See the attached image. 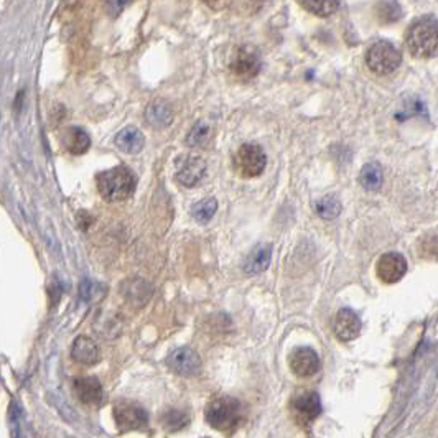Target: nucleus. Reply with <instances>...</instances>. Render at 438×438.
<instances>
[{"label": "nucleus", "mask_w": 438, "mask_h": 438, "mask_svg": "<svg viewBox=\"0 0 438 438\" xmlns=\"http://www.w3.org/2000/svg\"><path fill=\"white\" fill-rule=\"evenodd\" d=\"M96 183L104 200L116 203L127 200L134 195L137 188V177L127 166H116V169L97 173Z\"/></svg>", "instance_id": "obj_1"}, {"label": "nucleus", "mask_w": 438, "mask_h": 438, "mask_svg": "<svg viewBox=\"0 0 438 438\" xmlns=\"http://www.w3.org/2000/svg\"><path fill=\"white\" fill-rule=\"evenodd\" d=\"M405 43L414 56L430 58L438 49V20L432 15H423L409 26Z\"/></svg>", "instance_id": "obj_2"}, {"label": "nucleus", "mask_w": 438, "mask_h": 438, "mask_svg": "<svg viewBox=\"0 0 438 438\" xmlns=\"http://www.w3.org/2000/svg\"><path fill=\"white\" fill-rule=\"evenodd\" d=\"M205 419L208 425L213 427L214 430H231L241 419V402L229 396L218 397L206 407Z\"/></svg>", "instance_id": "obj_3"}, {"label": "nucleus", "mask_w": 438, "mask_h": 438, "mask_svg": "<svg viewBox=\"0 0 438 438\" xmlns=\"http://www.w3.org/2000/svg\"><path fill=\"white\" fill-rule=\"evenodd\" d=\"M400 63V52L387 40H377L366 52V65L373 73L379 76L394 73Z\"/></svg>", "instance_id": "obj_4"}, {"label": "nucleus", "mask_w": 438, "mask_h": 438, "mask_svg": "<svg viewBox=\"0 0 438 438\" xmlns=\"http://www.w3.org/2000/svg\"><path fill=\"white\" fill-rule=\"evenodd\" d=\"M116 427L120 432H135L143 430L148 425V412L137 402L120 400L114 405L112 410Z\"/></svg>", "instance_id": "obj_5"}, {"label": "nucleus", "mask_w": 438, "mask_h": 438, "mask_svg": "<svg viewBox=\"0 0 438 438\" xmlns=\"http://www.w3.org/2000/svg\"><path fill=\"white\" fill-rule=\"evenodd\" d=\"M234 164L244 178H256L265 170L267 157L257 143H244L236 153Z\"/></svg>", "instance_id": "obj_6"}, {"label": "nucleus", "mask_w": 438, "mask_h": 438, "mask_svg": "<svg viewBox=\"0 0 438 438\" xmlns=\"http://www.w3.org/2000/svg\"><path fill=\"white\" fill-rule=\"evenodd\" d=\"M166 364L175 374L185 377L198 376L203 368L200 354L188 346L177 347V350L171 351L169 359H166Z\"/></svg>", "instance_id": "obj_7"}, {"label": "nucleus", "mask_w": 438, "mask_h": 438, "mask_svg": "<svg viewBox=\"0 0 438 438\" xmlns=\"http://www.w3.org/2000/svg\"><path fill=\"white\" fill-rule=\"evenodd\" d=\"M288 366L292 373L299 377H311L320 371V356L313 347L299 346L288 356Z\"/></svg>", "instance_id": "obj_8"}, {"label": "nucleus", "mask_w": 438, "mask_h": 438, "mask_svg": "<svg viewBox=\"0 0 438 438\" xmlns=\"http://www.w3.org/2000/svg\"><path fill=\"white\" fill-rule=\"evenodd\" d=\"M206 175V162L195 155H182L177 162L175 180L187 188L196 187Z\"/></svg>", "instance_id": "obj_9"}, {"label": "nucleus", "mask_w": 438, "mask_h": 438, "mask_svg": "<svg viewBox=\"0 0 438 438\" xmlns=\"http://www.w3.org/2000/svg\"><path fill=\"white\" fill-rule=\"evenodd\" d=\"M290 407L295 414V417L300 420L302 423H311L313 420H317L322 414L323 405L322 399L317 392L313 391H304L299 392L297 396H293L290 402Z\"/></svg>", "instance_id": "obj_10"}, {"label": "nucleus", "mask_w": 438, "mask_h": 438, "mask_svg": "<svg viewBox=\"0 0 438 438\" xmlns=\"http://www.w3.org/2000/svg\"><path fill=\"white\" fill-rule=\"evenodd\" d=\"M376 272L381 282L397 283L407 272V260L399 252H387L379 257Z\"/></svg>", "instance_id": "obj_11"}, {"label": "nucleus", "mask_w": 438, "mask_h": 438, "mask_svg": "<svg viewBox=\"0 0 438 438\" xmlns=\"http://www.w3.org/2000/svg\"><path fill=\"white\" fill-rule=\"evenodd\" d=\"M262 68V61L259 53L251 47H241L234 53L231 60V71L239 78L251 79L259 75Z\"/></svg>", "instance_id": "obj_12"}, {"label": "nucleus", "mask_w": 438, "mask_h": 438, "mask_svg": "<svg viewBox=\"0 0 438 438\" xmlns=\"http://www.w3.org/2000/svg\"><path fill=\"white\" fill-rule=\"evenodd\" d=\"M363 323L351 308H341L333 320V333L343 343L353 341L359 336Z\"/></svg>", "instance_id": "obj_13"}, {"label": "nucleus", "mask_w": 438, "mask_h": 438, "mask_svg": "<svg viewBox=\"0 0 438 438\" xmlns=\"http://www.w3.org/2000/svg\"><path fill=\"white\" fill-rule=\"evenodd\" d=\"M75 392L83 404L101 405L104 400L102 384L94 376L75 379Z\"/></svg>", "instance_id": "obj_14"}, {"label": "nucleus", "mask_w": 438, "mask_h": 438, "mask_svg": "<svg viewBox=\"0 0 438 438\" xmlns=\"http://www.w3.org/2000/svg\"><path fill=\"white\" fill-rule=\"evenodd\" d=\"M71 358L81 364L94 366L101 361V350L89 336H78L71 346Z\"/></svg>", "instance_id": "obj_15"}, {"label": "nucleus", "mask_w": 438, "mask_h": 438, "mask_svg": "<svg viewBox=\"0 0 438 438\" xmlns=\"http://www.w3.org/2000/svg\"><path fill=\"white\" fill-rule=\"evenodd\" d=\"M270 260H272V244H257L254 249L251 251V254L247 256L242 269L247 275H259L269 267Z\"/></svg>", "instance_id": "obj_16"}, {"label": "nucleus", "mask_w": 438, "mask_h": 438, "mask_svg": "<svg viewBox=\"0 0 438 438\" xmlns=\"http://www.w3.org/2000/svg\"><path fill=\"white\" fill-rule=\"evenodd\" d=\"M63 147L73 155H83L91 147V137L84 129L70 127L63 135Z\"/></svg>", "instance_id": "obj_17"}, {"label": "nucleus", "mask_w": 438, "mask_h": 438, "mask_svg": "<svg viewBox=\"0 0 438 438\" xmlns=\"http://www.w3.org/2000/svg\"><path fill=\"white\" fill-rule=\"evenodd\" d=\"M146 119L152 127L164 129L166 125H170L171 120H173V111H171L169 102L159 99V101H153L150 106L147 107Z\"/></svg>", "instance_id": "obj_18"}, {"label": "nucleus", "mask_w": 438, "mask_h": 438, "mask_svg": "<svg viewBox=\"0 0 438 438\" xmlns=\"http://www.w3.org/2000/svg\"><path fill=\"white\" fill-rule=\"evenodd\" d=\"M143 143H146V137H143V134L137 127L122 129L116 137L117 148H120L125 153H130V155L142 150Z\"/></svg>", "instance_id": "obj_19"}, {"label": "nucleus", "mask_w": 438, "mask_h": 438, "mask_svg": "<svg viewBox=\"0 0 438 438\" xmlns=\"http://www.w3.org/2000/svg\"><path fill=\"white\" fill-rule=\"evenodd\" d=\"M382 169L381 165L376 164V162H371V164H366L363 169H361L359 173V185L368 191H377L379 188L382 187Z\"/></svg>", "instance_id": "obj_20"}, {"label": "nucleus", "mask_w": 438, "mask_h": 438, "mask_svg": "<svg viewBox=\"0 0 438 438\" xmlns=\"http://www.w3.org/2000/svg\"><path fill=\"white\" fill-rule=\"evenodd\" d=\"M160 422H162V427H164L166 432H180L182 428L188 425L189 417L187 412H183V410L170 409L162 415Z\"/></svg>", "instance_id": "obj_21"}, {"label": "nucleus", "mask_w": 438, "mask_h": 438, "mask_svg": "<svg viewBox=\"0 0 438 438\" xmlns=\"http://www.w3.org/2000/svg\"><path fill=\"white\" fill-rule=\"evenodd\" d=\"M315 211L320 218L323 219H335L341 213V201L335 195H328L320 198L315 205Z\"/></svg>", "instance_id": "obj_22"}, {"label": "nucleus", "mask_w": 438, "mask_h": 438, "mask_svg": "<svg viewBox=\"0 0 438 438\" xmlns=\"http://www.w3.org/2000/svg\"><path fill=\"white\" fill-rule=\"evenodd\" d=\"M211 140V127L206 122H196L187 135V143L189 147H206Z\"/></svg>", "instance_id": "obj_23"}, {"label": "nucleus", "mask_w": 438, "mask_h": 438, "mask_svg": "<svg viewBox=\"0 0 438 438\" xmlns=\"http://www.w3.org/2000/svg\"><path fill=\"white\" fill-rule=\"evenodd\" d=\"M216 211H218V201H216V198H205V200H201L193 206L191 214L198 223L206 224L208 221L213 219Z\"/></svg>", "instance_id": "obj_24"}, {"label": "nucleus", "mask_w": 438, "mask_h": 438, "mask_svg": "<svg viewBox=\"0 0 438 438\" xmlns=\"http://www.w3.org/2000/svg\"><path fill=\"white\" fill-rule=\"evenodd\" d=\"M302 7L318 17H328L338 10L340 2H336V0H311V2L305 0V2H302Z\"/></svg>", "instance_id": "obj_25"}, {"label": "nucleus", "mask_w": 438, "mask_h": 438, "mask_svg": "<svg viewBox=\"0 0 438 438\" xmlns=\"http://www.w3.org/2000/svg\"><path fill=\"white\" fill-rule=\"evenodd\" d=\"M379 17L384 22H396L402 17L400 6L397 2H384L379 6Z\"/></svg>", "instance_id": "obj_26"}, {"label": "nucleus", "mask_w": 438, "mask_h": 438, "mask_svg": "<svg viewBox=\"0 0 438 438\" xmlns=\"http://www.w3.org/2000/svg\"><path fill=\"white\" fill-rule=\"evenodd\" d=\"M125 6H129V2H107L106 8H107V12H109L111 17H117Z\"/></svg>", "instance_id": "obj_27"}, {"label": "nucleus", "mask_w": 438, "mask_h": 438, "mask_svg": "<svg viewBox=\"0 0 438 438\" xmlns=\"http://www.w3.org/2000/svg\"><path fill=\"white\" fill-rule=\"evenodd\" d=\"M203 438H211V437H203Z\"/></svg>", "instance_id": "obj_28"}]
</instances>
